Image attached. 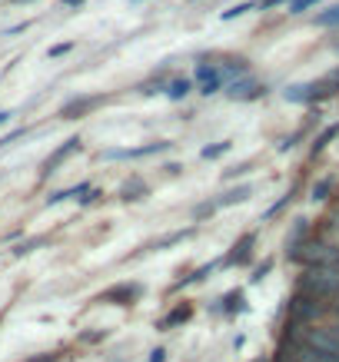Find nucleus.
Returning <instances> with one entry per match:
<instances>
[{
    "instance_id": "obj_2",
    "label": "nucleus",
    "mask_w": 339,
    "mask_h": 362,
    "mask_svg": "<svg viewBox=\"0 0 339 362\" xmlns=\"http://www.w3.org/2000/svg\"><path fill=\"white\" fill-rule=\"evenodd\" d=\"M289 339L303 342L309 349L326 352V356H339V329L336 326H326V329H313V326H293V336Z\"/></svg>"
},
{
    "instance_id": "obj_26",
    "label": "nucleus",
    "mask_w": 339,
    "mask_h": 362,
    "mask_svg": "<svg viewBox=\"0 0 339 362\" xmlns=\"http://www.w3.org/2000/svg\"><path fill=\"white\" fill-rule=\"evenodd\" d=\"M209 273H213V263H209V266H200L197 273L190 276V279H183V283H203V279H207V276H209Z\"/></svg>"
},
{
    "instance_id": "obj_6",
    "label": "nucleus",
    "mask_w": 339,
    "mask_h": 362,
    "mask_svg": "<svg viewBox=\"0 0 339 362\" xmlns=\"http://www.w3.org/2000/svg\"><path fill=\"white\" fill-rule=\"evenodd\" d=\"M263 93H266V87H263L260 80L246 77V74L226 83V97H230V100H260Z\"/></svg>"
},
{
    "instance_id": "obj_10",
    "label": "nucleus",
    "mask_w": 339,
    "mask_h": 362,
    "mask_svg": "<svg viewBox=\"0 0 339 362\" xmlns=\"http://www.w3.org/2000/svg\"><path fill=\"white\" fill-rule=\"evenodd\" d=\"M193 319V306L190 303H180V306H173L170 313H166L160 322H156V329H176V326H183V322H190Z\"/></svg>"
},
{
    "instance_id": "obj_18",
    "label": "nucleus",
    "mask_w": 339,
    "mask_h": 362,
    "mask_svg": "<svg viewBox=\"0 0 339 362\" xmlns=\"http://www.w3.org/2000/svg\"><path fill=\"white\" fill-rule=\"evenodd\" d=\"M190 87H193V83H190L186 77H180V80H173V83L166 87V97H170V100H183L186 93H190Z\"/></svg>"
},
{
    "instance_id": "obj_34",
    "label": "nucleus",
    "mask_w": 339,
    "mask_h": 362,
    "mask_svg": "<svg viewBox=\"0 0 339 362\" xmlns=\"http://www.w3.org/2000/svg\"><path fill=\"white\" fill-rule=\"evenodd\" d=\"M113 362H127V359H113Z\"/></svg>"
},
{
    "instance_id": "obj_27",
    "label": "nucleus",
    "mask_w": 339,
    "mask_h": 362,
    "mask_svg": "<svg viewBox=\"0 0 339 362\" xmlns=\"http://www.w3.org/2000/svg\"><path fill=\"white\" fill-rule=\"evenodd\" d=\"M217 213V203H203V206H197V220H203V216H213Z\"/></svg>"
},
{
    "instance_id": "obj_29",
    "label": "nucleus",
    "mask_w": 339,
    "mask_h": 362,
    "mask_svg": "<svg viewBox=\"0 0 339 362\" xmlns=\"http://www.w3.org/2000/svg\"><path fill=\"white\" fill-rule=\"evenodd\" d=\"M150 362H166V349H154L150 352Z\"/></svg>"
},
{
    "instance_id": "obj_33",
    "label": "nucleus",
    "mask_w": 339,
    "mask_h": 362,
    "mask_svg": "<svg viewBox=\"0 0 339 362\" xmlns=\"http://www.w3.org/2000/svg\"><path fill=\"white\" fill-rule=\"evenodd\" d=\"M67 7H84V0H64Z\"/></svg>"
},
{
    "instance_id": "obj_15",
    "label": "nucleus",
    "mask_w": 339,
    "mask_h": 362,
    "mask_svg": "<svg viewBox=\"0 0 339 362\" xmlns=\"http://www.w3.org/2000/svg\"><path fill=\"white\" fill-rule=\"evenodd\" d=\"M306 233H309V220H296L293 223V233L286 236V252H289V256L296 252V246H299V243L306 240Z\"/></svg>"
},
{
    "instance_id": "obj_4",
    "label": "nucleus",
    "mask_w": 339,
    "mask_h": 362,
    "mask_svg": "<svg viewBox=\"0 0 339 362\" xmlns=\"http://www.w3.org/2000/svg\"><path fill=\"white\" fill-rule=\"evenodd\" d=\"M326 313V303L316 296H309L299 289V296L289 299V326H306V322H316L319 316Z\"/></svg>"
},
{
    "instance_id": "obj_13",
    "label": "nucleus",
    "mask_w": 339,
    "mask_h": 362,
    "mask_svg": "<svg viewBox=\"0 0 339 362\" xmlns=\"http://www.w3.org/2000/svg\"><path fill=\"white\" fill-rule=\"evenodd\" d=\"M146 193H150V187L143 183L140 176H130V180L120 187V199H123V203H140V199H146Z\"/></svg>"
},
{
    "instance_id": "obj_17",
    "label": "nucleus",
    "mask_w": 339,
    "mask_h": 362,
    "mask_svg": "<svg viewBox=\"0 0 339 362\" xmlns=\"http://www.w3.org/2000/svg\"><path fill=\"white\" fill-rule=\"evenodd\" d=\"M93 103H97L93 97H90V100H80V103L74 100V103H67L64 110H60V117H64V120H74V113H87L90 107H93Z\"/></svg>"
},
{
    "instance_id": "obj_30",
    "label": "nucleus",
    "mask_w": 339,
    "mask_h": 362,
    "mask_svg": "<svg viewBox=\"0 0 339 362\" xmlns=\"http://www.w3.org/2000/svg\"><path fill=\"white\" fill-rule=\"evenodd\" d=\"M276 362H296V359H293V356H289V349H286V346H283V349H280V356H276Z\"/></svg>"
},
{
    "instance_id": "obj_8",
    "label": "nucleus",
    "mask_w": 339,
    "mask_h": 362,
    "mask_svg": "<svg viewBox=\"0 0 339 362\" xmlns=\"http://www.w3.org/2000/svg\"><path fill=\"white\" fill-rule=\"evenodd\" d=\"M197 80H200V93L203 97H209V93H217V90H223V83H226V77L219 74L217 64H197Z\"/></svg>"
},
{
    "instance_id": "obj_23",
    "label": "nucleus",
    "mask_w": 339,
    "mask_h": 362,
    "mask_svg": "<svg viewBox=\"0 0 339 362\" xmlns=\"http://www.w3.org/2000/svg\"><path fill=\"white\" fill-rule=\"evenodd\" d=\"M329 189H333V180H319L316 187H313V199H326Z\"/></svg>"
},
{
    "instance_id": "obj_31",
    "label": "nucleus",
    "mask_w": 339,
    "mask_h": 362,
    "mask_svg": "<svg viewBox=\"0 0 339 362\" xmlns=\"http://www.w3.org/2000/svg\"><path fill=\"white\" fill-rule=\"evenodd\" d=\"M70 47H74V44H60V47H54V50H50V57H60V54H67Z\"/></svg>"
},
{
    "instance_id": "obj_11",
    "label": "nucleus",
    "mask_w": 339,
    "mask_h": 362,
    "mask_svg": "<svg viewBox=\"0 0 339 362\" xmlns=\"http://www.w3.org/2000/svg\"><path fill=\"white\" fill-rule=\"evenodd\" d=\"M70 153H80V140L77 136H70V140L64 143V146H57L54 156H47V163H44V173H57V166L64 163Z\"/></svg>"
},
{
    "instance_id": "obj_20",
    "label": "nucleus",
    "mask_w": 339,
    "mask_h": 362,
    "mask_svg": "<svg viewBox=\"0 0 339 362\" xmlns=\"http://www.w3.org/2000/svg\"><path fill=\"white\" fill-rule=\"evenodd\" d=\"M230 146H233L230 140H219V143H213V146H203V160H217V156L230 153Z\"/></svg>"
},
{
    "instance_id": "obj_14",
    "label": "nucleus",
    "mask_w": 339,
    "mask_h": 362,
    "mask_svg": "<svg viewBox=\"0 0 339 362\" xmlns=\"http://www.w3.org/2000/svg\"><path fill=\"white\" fill-rule=\"evenodd\" d=\"M253 197V187H236V189H226L223 197L217 199V209L223 206H236V203H243V199H250Z\"/></svg>"
},
{
    "instance_id": "obj_25",
    "label": "nucleus",
    "mask_w": 339,
    "mask_h": 362,
    "mask_svg": "<svg viewBox=\"0 0 339 362\" xmlns=\"http://www.w3.org/2000/svg\"><path fill=\"white\" fill-rule=\"evenodd\" d=\"M40 243H44V240H27V243H21V246L13 250V256H27V252H33L37 246H40Z\"/></svg>"
},
{
    "instance_id": "obj_22",
    "label": "nucleus",
    "mask_w": 339,
    "mask_h": 362,
    "mask_svg": "<svg viewBox=\"0 0 339 362\" xmlns=\"http://www.w3.org/2000/svg\"><path fill=\"white\" fill-rule=\"evenodd\" d=\"M336 133H339V127H329V130H326V133H323V136H319V140H316V146H313V153H323V150H326V143L333 140Z\"/></svg>"
},
{
    "instance_id": "obj_1",
    "label": "nucleus",
    "mask_w": 339,
    "mask_h": 362,
    "mask_svg": "<svg viewBox=\"0 0 339 362\" xmlns=\"http://www.w3.org/2000/svg\"><path fill=\"white\" fill-rule=\"evenodd\" d=\"M299 289L309 296L323 299V303H336L339 299V263L333 266H306V273L299 276Z\"/></svg>"
},
{
    "instance_id": "obj_24",
    "label": "nucleus",
    "mask_w": 339,
    "mask_h": 362,
    "mask_svg": "<svg viewBox=\"0 0 339 362\" xmlns=\"http://www.w3.org/2000/svg\"><path fill=\"white\" fill-rule=\"evenodd\" d=\"M319 0H293L289 4V13H303V11H309V7H316Z\"/></svg>"
},
{
    "instance_id": "obj_3",
    "label": "nucleus",
    "mask_w": 339,
    "mask_h": 362,
    "mask_svg": "<svg viewBox=\"0 0 339 362\" xmlns=\"http://www.w3.org/2000/svg\"><path fill=\"white\" fill-rule=\"evenodd\" d=\"M289 259L306 263V266H333V263H339V246L329 240H309V243H299Z\"/></svg>"
},
{
    "instance_id": "obj_19",
    "label": "nucleus",
    "mask_w": 339,
    "mask_h": 362,
    "mask_svg": "<svg viewBox=\"0 0 339 362\" xmlns=\"http://www.w3.org/2000/svg\"><path fill=\"white\" fill-rule=\"evenodd\" d=\"M193 236V230H180V233H170V236H163V240L154 243V250H166V246H173V243H183Z\"/></svg>"
},
{
    "instance_id": "obj_5",
    "label": "nucleus",
    "mask_w": 339,
    "mask_h": 362,
    "mask_svg": "<svg viewBox=\"0 0 339 362\" xmlns=\"http://www.w3.org/2000/svg\"><path fill=\"white\" fill-rule=\"evenodd\" d=\"M143 286L140 283H117L110 286L107 293H100V303H117V306H133L140 299Z\"/></svg>"
},
{
    "instance_id": "obj_9",
    "label": "nucleus",
    "mask_w": 339,
    "mask_h": 362,
    "mask_svg": "<svg viewBox=\"0 0 339 362\" xmlns=\"http://www.w3.org/2000/svg\"><path fill=\"white\" fill-rule=\"evenodd\" d=\"M170 150V143H146V146H137V150H107L103 160H137V156H154Z\"/></svg>"
},
{
    "instance_id": "obj_28",
    "label": "nucleus",
    "mask_w": 339,
    "mask_h": 362,
    "mask_svg": "<svg viewBox=\"0 0 339 362\" xmlns=\"http://www.w3.org/2000/svg\"><path fill=\"white\" fill-rule=\"evenodd\" d=\"M270 266H273V263H263V266H256V273H253V276H250V283H260L263 276L270 273Z\"/></svg>"
},
{
    "instance_id": "obj_21",
    "label": "nucleus",
    "mask_w": 339,
    "mask_h": 362,
    "mask_svg": "<svg viewBox=\"0 0 339 362\" xmlns=\"http://www.w3.org/2000/svg\"><path fill=\"white\" fill-rule=\"evenodd\" d=\"M253 7H256V4H236V7H230V11H223V21H233V17H243V13H250Z\"/></svg>"
},
{
    "instance_id": "obj_12",
    "label": "nucleus",
    "mask_w": 339,
    "mask_h": 362,
    "mask_svg": "<svg viewBox=\"0 0 339 362\" xmlns=\"http://www.w3.org/2000/svg\"><path fill=\"white\" fill-rule=\"evenodd\" d=\"M253 243H256V236H253V233H246V236H243V240L233 246L230 256H226V266H246V263H250Z\"/></svg>"
},
{
    "instance_id": "obj_16",
    "label": "nucleus",
    "mask_w": 339,
    "mask_h": 362,
    "mask_svg": "<svg viewBox=\"0 0 339 362\" xmlns=\"http://www.w3.org/2000/svg\"><path fill=\"white\" fill-rule=\"evenodd\" d=\"M243 309H246V299H243L240 289H233V293L223 296V313H243Z\"/></svg>"
},
{
    "instance_id": "obj_7",
    "label": "nucleus",
    "mask_w": 339,
    "mask_h": 362,
    "mask_svg": "<svg viewBox=\"0 0 339 362\" xmlns=\"http://www.w3.org/2000/svg\"><path fill=\"white\" fill-rule=\"evenodd\" d=\"M326 93H333L326 80H319V83H296V87H286V100H289V103H313V100L326 97Z\"/></svg>"
},
{
    "instance_id": "obj_32",
    "label": "nucleus",
    "mask_w": 339,
    "mask_h": 362,
    "mask_svg": "<svg viewBox=\"0 0 339 362\" xmlns=\"http://www.w3.org/2000/svg\"><path fill=\"white\" fill-rule=\"evenodd\" d=\"M11 117H13V113H0V127H7V123H11Z\"/></svg>"
}]
</instances>
